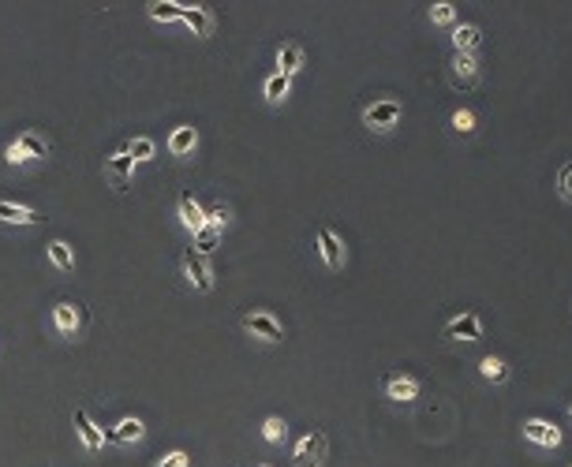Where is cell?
<instances>
[{
	"mask_svg": "<svg viewBox=\"0 0 572 467\" xmlns=\"http://www.w3.org/2000/svg\"><path fill=\"white\" fill-rule=\"evenodd\" d=\"M326 452H329V437L322 430H310V434H303L300 441H296L292 456H296V467H322Z\"/></svg>",
	"mask_w": 572,
	"mask_h": 467,
	"instance_id": "6da1fadb",
	"label": "cell"
},
{
	"mask_svg": "<svg viewBox=\"0 0 572 467\" xmlns=\"http://www.w3.org/2000/svg\"><path fill=\"white\" fill-rule=\"evenodd\" d=\"M400 116H404V105L393 97H385V101H374V105L363 112V124L374 127V131H393V127L400 124Z\"/></svg>",
	"mask_w": 572,
	"mask_h": 467,
	"instance_id": "7a4b0ae2",
	"label": "cell"
},
{
	"mask_svg": "<svg viewBox=\"0 0 572 467\" xmlns=\"http://www.w3.org/2000/svg\"><path fill=\"white\" fill-rule=\"evenodd\" d=\"M243 329L255 333L258 341H269V344L284 341V326L273 314H266V310H251V314H243Z\"/></svg>",
	"mask_w": 572,
	"mask_h": 467,
	"instance_id": "3957f363",
	"label": "cell"
},
{
	"mask_svg": "<svg viewBox=\"0 0 572 467\" xmlns=\"http://www.w3.org/2000/svg\"><path fill=\"white\" fill-rule=\"evenodd\" d=\"M105 165H109V176H112V187L116 191L132 187V168H135V161H132V142H124V146L116 150Z\"/></svg>",
	"mask_w": 572,
	"mask_h": 467,
	"instance_id": "277c9868",
	"label": "cell"
},
{
	"mask_svg": "<svg viewBox=\"0 0 572 467\" xmlns=\"http://www.w3.org/2000/svg\"><path fill=\"white\" fill-rule=\"evenodd\" d=\"M449 79L457 90H475L479 86V64L475 57H467V53H457L449 64Z\"/></svg>",
	"mask_w": 572,
	"mask_h": 467,
	"instance_id": "5b68a950",
	"label": "cell"
},
{
	"mask_svg": "<svg viewBox=\"0 0 572 467\" xmlns=\"http://www.w3.org/2000/svg\"><path fill=\"white\" fill-rule=\"evenodd\" d=\"M184 273H187V280H191L199 292H210L214 273H210V266H206V258H202V254H194L191 247L184 251Z\"/></svg>",
	"mask_w": 572,
	"mask_h": 467,
	"instance_id": "8992f818",
	"label": "cell"
},
{
	"mask_svg": "<svg viewBox=\"0 0 572 467\" xmlns=\"http://www.w3.org/2000/svg\"><path fill=\"white\" fill-rule=\"evenodd\" d=\"M385 396L397 400V404H412L419 396V382L408 378V374H389L385 378Z\"/></svg>",
	"mask_w": 572,
	"mask_h": 467,
	"instance_id": "52a82bcc",
	"label": "cell"
},
{
	"mask_svg": "<svg viewBox=\"0 0 572 467\" xmlns=\"http://www.w3.org/2000/svg\"><path fill=\"white\" fill-rule=\"evenodd\" d=\"M318 251H322V262H326L329 269H341L344 266V243L337 240V232L318 228Z\"/></svg>",
	"mask_w": 572,
	"mask_h": 467,
	"instance_id": "ba28073f",
	"label": "cell"
},
{
	"mask_svg": "<svg viewBox=\"0 0 572 467\" xmlns=\"http://www.w3.org/2000/svg\"><path fill=\"white\" fill-rule=\"evenodd\" d=\"M445 336L449 341H479L483 336V321H479V314H460L445 326Z\"/></svg>",
	"mask_w": 572,
	"mask_h": 467,
	"instance_id": "9c48e42d",
	"label": "cell"
},
{
	"mask_svg": "<svg viewBox=\"0 0 572 467\" xmlns=\"http://www.w3.org/2000/svg\"><path fill=\"white\" fill-rule=\"evenodd\" d=\"M524 437L527 441H535V445H546V449H557L561 445V430L550 422H542V419H527L524 422Z\"/></svg>",
	"mask_w": 572,
	"mask_h": 467,
	"instance_id": "30bf717a",
	"label": "cell"
},
{
	"mask_svg": "<svg viewBox=\"0 0 572 467\" xmlns=\"http://www.w3.org/2000/svg\"><path fill=\"white\" fill-rule=\"evenodd\" d=\"M146 434V426L139 419H124L120 426H109V430H101V441H112V445H127V441H139Z\"/></svg>",
	"mask_w": 572,
	"mask_h": 467,
	"instance_id": "8fae6325",
	"label": "cell"
},
{
	"mask_svg": "<svg viewBox=\"0 0 572 467\" xmlns=\"http://www.w3.org/2000/svg\"><path fill=\"white\" fill-rule=\"evenodd\" d=\"M75 430H79V441H83L90 452H98L101 445H105V441H101V430H98L94 422H90V415H86L83 408H75Z\"/></svg>",
	"mask_w": 572,
	"mask_h": 467,
	"instance_id": "7c38bea8",
	"label": "cell"
},
{
	"mask_svg": "<svg viewBox=\"0 0 572 467\" xmlns=\"http://www.w3.org/2000/svg\"><path fill=\"white\" fill-rule=\"evenodd\" d=\"M180 220H184V228H191V232H199L206 225V210L191 194H180Z\"/></svg>",
	"mask_w": 572,
	"mask_h": 467,
	"instance_id": "4fadbf2b",
	"label": "cell"
},
{
	"mask_svg": "<svg viewBox=\"0 0 572 467\" xmlns=\"http://www.w3.org/2000/svg\"><path fill=\"white\" fill-rule=\"evenodd\" d=\"M300 68H303V49L296 45V42L281 45V49H277V71H281V75H296Z\"/></svg>",
	"mask_w": 572,
	"mask_h": 467,
	"instance_id": "5bb4252c",
	"label": "cell"
},
{
	"mask_svg": "<svg viewBox=\"0 0 572 467\" xmlns=\"http://www.w3.org/2000/svg\"><path fill=\"white\" fill-rule=\"evenodd\" d=\"M184 23L194 30V37H210L214 34V16L206 8H184Z\"/></svg>",
	"mask_w": 572,
	"mask_h": 467,
	"instance_id": "9a60e30c",
	"label": "cell"
},
{
	"mask_svg": "<svg viewBox=\"0 0 572 467\" xmlns=\"http://www.w3.org/2000/svg\"><path fill=\"white\" fill-rule=\"evenodd\" d=\"M453 45H457V53L472 57L475 49L483 45V30H479V27H457V30H453Z\"/></svg>",
	"mask_w": 572,
	"mask_h": 467,
	"instance_id": "2e32d148",
	"label": "cell"
},
{
	"mask_svg": "<svg viewBox=\"0 0 572 467\" xmlns=\"http://www.w3.org/2000/svg\"><path fill=\"white\" fill-rule=\"evenodd\" d=\"M16 146L27 153V161H37V158H49V142L42 135H34V131H23Z\"/></svg>",
	"mask_w": 572,
	"mask_h": 467,
	"instance_id": "e0dca14e",
	"label": "cell"
},
{
	"mask_svg": "<svg viewBox=\"0 0 572 467\" xmlns=\"http://www.w3.org/2000/svg\"><path fill=\"white\" fill-rule=\"evenodd\" d=\"M0 220H8V225H37L34 210H27V206H11V202H0Z\"/></svg>",
	"mask_w": 572,
	"mask_h": 467,
	"instance_id": "ac0fdd59",
	"label": "cell"
},
{
	"mask_svg": "<svg viewBox=\"0 0 572 467\" xmlns=\"http://www.w3.org/2000/svg\"><path fill=\"white\" fill-rule=\"evenodd\" d=\"M194 142H199L194 127H176V131L168 135V150H173L176 158H184V153H191V150H194Z\"/></svg>",
	"mask_w": 572,
	"mask_h": 467,
	"instance_id": "d6986e66",
	"label": "cell"
},
{
	"mask_svg": "<svg viewBox=\"0 0 572 467\" xmlns=\"http://www.w3.org/2000/svg\"><path fill=\"white\" fill-rule=\"evenodd\" d=\"M217 243H221V232H217V228H210V225H202L199 232H194V243H191V251L206 258V254H214V251H217Z\"/></svg>",
	"mask_w": 572,
	"mask_h": 467,
	"instance_id": "ffe728a7",
	"label": "cell"
},
{
	"mask_svg": "<svg viewBox=\"0 0 572 467\" xmlns=\"http://www.w3.org/2000/svg\"><path fill=\"white\" fill-rule=\"evenodd\" d=\"M53 326H57V333H64V336H75V329H79V318H75V307H71V303H60V307L53 310Z\"/></svg>",
	"mask_w": 572,
	"mask_h": 467,
	"instance_id": "44dd1931",
	"label": "cell"
},
{
	"mask_svg": "<svg viewBox=\"0 0 572 467\" xmlns=\"http://www.w3.org/2000/svg\"><path fill=\"white\" fill-rule=\"evenodd\" d=\"M288 90H292V75H269L266 79V101H284L288 97Z\"/></svg>",
	"mask_w": 572,
	"mask_h": 467,
	"instance_id": "7402d4cb",
	"label": "cell"
},
{
	"mask_svg": "<svg viewBox=\"0 0 572 467\" xmlns=\"http://www.w3.org/2000/svg\"><path fill=\"white\" fill-rule=\"evenodd\" d=\"M150 16L158 19V23H176V19H184V8L173 4V0H153V4H150Z\"/></svg>",
	"mask_w": 572,
	"mask_h": 467,
	"instance_id": "603a6c76",
	"label": "cell"
},
{
	"mask_svg": "<svg viewBox=\"0 0 572 467\" xmlns=\"http://www.w3.org/2000/svg\"><path fill=\"white\" fill-rule=\"evenodd\" d=\"M479 370H483V378L486 382H494V385H501L505 378H509V367L498 359V355H486L483 362H479Z\"/></svg>",
	"mask_w": 572,
	"mask_h": 467,
	"instance_id": "cb8c5ba5",
	"label": "cell"
},
{
	"mask_svg": "<svg viewBox=\"0 0 572 467\" xmlns=\"http://www.w3.org/2000/svg\"><path fill=\"white\" fill-rule=\"evenodd\" d=\"M49 262H53L57 269H71V266H75L71 247H68L64 240H53V243H49Z\"/></svg>",
	"mask_w": 572,
	"mask_h": 467,
	"instance_id": "d4e9b609",
	"label": "cell"
},
{
	"mask_svg": "<svg viewBox=\"0 0 572 467\" xmlns=\"http://www.w3.org/2000/svg\"><path fill=\"white\" fill-rule=\"evenodd\" d=\"M453 131H457V135H472L475 131V112L472 109H457V112H453Z\"/></svg>",
	"mask_w": 572,
	"mask_h": 467,
	"instance_id": "484cf974",
	"label": "cell"
},
{
	"mask_svg": "<svg viewBox=\"0 0 572 467\" xmlns=\"http://www.w3.org/2000/svg\"><path fill=\"white\" fill-rule=\"evenodd\" d=\"M262 434H266V441H281L284 434H288V426H284L281 415H269V419L262 422Z\"/></svg>",
	"mask_w": 572,
	"mask_h": 467,
	"instance_id": "4316f807",
	"label": "cell"
},
{
	"mask_svg": "<svg viewBox=\"0 0 572 467\" xmlns=\"http://www.w3.org/2000/svg\"><path fill=\"white\" fill-rule=\"evenodd\" d=\"M557 191H561L565 202H572V161L561 165V172H557Z\"/></svg>",
	"mask_w": 572,
	"mask_h": 467,
	"instance_id": "83f0119b",
	"label": "cell"
},
{
	"mask_svg": "<svg viewBox=\"0 0 572 467\" xmlns=\"http://www.w3.org/2000/svg\"><path fill=\"white\" fill-rule=\"evenodd\" d=\"M431 19L441 23V27H449V23H457V8H453V4H434L431 8Z\"/></svg>",
	"mask_w": 572,
	"mask_h": 467,
	"instance_id": "f1b7e54d",
	"label": "cell"
},
{
	"mask_svg": "<svg viewBox=\"0 0 572 467\" xmlns=\"http://www.w3.org/2000/svg\"><path fill=\"white\" fill-rule=\"evenodd\" d=\"M153 158V142L150 138H135L132 142V161H150Z\"/></svg>",
	"mask_w": 572,
	"mask_h": 467,
	"instance_id": "f546056e",
	"label": "cell"
},
{
	"mask_svg": "<svg viewBox=\"0 0 572 467\" xmlns=\"http://www.w3.org/2000/svg\"><path fill=\"white\" fill-rule=\"evenodd\" d=\"M206 225H210V228H225L228 225V206H214V210L210 213H206Z\"/></svg>",
	"mask_w": 572,
	"mask_h": 467,
	"instance_id": "4dcf8cb0",
	"label": "cell"
},
{
	"mask_svg": "<svg viewBox=\"0 0 572 467\" xmlns=\"http://www.w3.org/2000/svg\"><path fill=\"white\" fill-rule=\"evenodd\" d=\"M158 467H187V452H168V460H161Z\"/></svg>",
	"mask_w": 572,
	"mask_h": 467,
	"instance_id": "1f68e13d",
	"label": "cell"
},
{
	"mask_svg": "<svg viewBox=\"0 0 572 467\" xmlns=\"http://www.w3.org/2000/svg\"><path fill=\"white\" fill-rule=\"evenodd\" d=\"M4 158H8V165H27V153H23V150L16 146V142L8 146V153H4Z\"/></svg>",
	"mask_w": 572,
	"mask_h": 467,
	"instance_id": "d6a6232c",
	"label": "cell"
},
{
	"mask_svg": "<svg viewBox=\"0 0 572 467\" xmlns=\"http://www.w3.org/2000/svg\"><path fill=\"white\" fill-rule=\"evenodd\" d=\"M258 467H269V463H258Z\"/></svg>",
	"mask_w": 572,
	"mask_h": 467,
	"instance_id": "836d02e7",
	"label": "cell"
},
{
	"mask_svg": "<svg viewBox=\"0 0 572 467\" xmlns=\"http://www.w3.org/2000/svg\"><path fill=\"white\" fill-rule=\"evenodd\" d=\"M568 419H572V408H568Z\"/></svg>",
	"mask_w": 572,
	"mask_h": 467,
	"instance_id": "e575fe53",
	"label": "cell"
}]
</instances>
